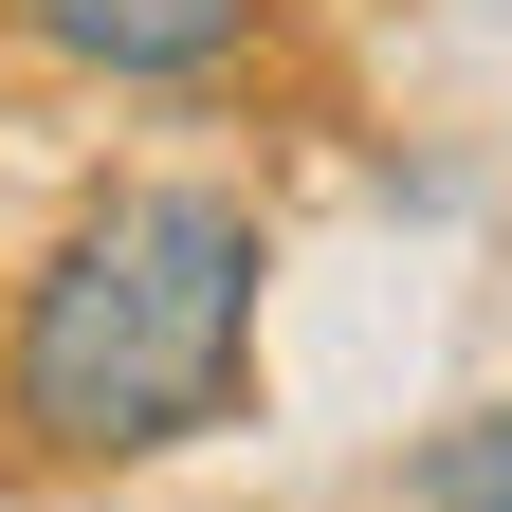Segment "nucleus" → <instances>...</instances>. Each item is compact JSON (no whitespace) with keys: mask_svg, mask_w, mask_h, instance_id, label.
Masks as SVG:
<instances>
[{"mask_svg":"<svg viewBox=\"0 0 512 512\" xmlns=\"http://www.w3.org/2000/svg\"><path fill=\"white\" fill-rule=\"evenodd\" d=\"M256 238L238 183H110L19 275V330H0V421L19 458L55 476H128V458H183L256 403Z\"/></svg>","mask_w":512,"mask_h":512,"instance_id":"nucleus-1","label":"nucleus"},{"mask_svg":"<svg viewBox=\"0 0 512 512\" xmlns=\"http://www.w3.org/2000/svg\"><path fill=\"white\" fill-rule=\"evenodd\" d=\"M19 19H37V55H74L110 92H202V74L256 55L275 0H19Z\"/></svg>","mask_w":512,"mask_h":512,"instance_id":"nucleus-2","label":"nucleus"},{"mask_svg":"<svg viewBox=\"0 0 512 512\" xmlns=\"http://www.w3.org/2000/svg\"><path fill=\"white\" fill-rule=\"evenodd\" d=\"M403 512H512V403H476V421L403 439Z\"/></svg>","mask_w":512,"mask_h":512,"instance_id":"nucleus-3","label":"nucleus"}]
</instances>
